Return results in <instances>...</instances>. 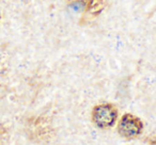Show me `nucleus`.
I'll use <instances>...</instances> for the list:
<instances>
[{
  "mask_svg": "<svg viewBox=\"0 0 156 145\" xmlns=\"http://www.w3.org/2000/svg\"><path fill=\"white\" fill-rule=\"evenodd\" d=\"M92 121L98 128H110L118 119V109L111 104H101L92 109Z\"/></svg>",
  "mask_w": 156,
  "mask_h": 145,
  "instance_id": "obj_1",
  "label": "nucleus"
},
{
  "mask_svg": "<svg viewBox=\"0 0 156 145\" xmlns=\"http://www.w3.org/2000/svg\"><path fill=\"white\" fill-rule=\"evenodd\" d=\"M143 123L139 117L126 113L121 117L118 124V132L126 139H135L142 132Z\"/></svg>",
  "mask_w": 156,
  "mask_h": 145,
  "instance_id": "obj_2",
  "label": "nucleus"
},
{
  "mask_svg": "<svg viewBox=\"0 0 156 145\" xmlns=\"http://www.w3.org/2000/svg\"><path fill=\"white\" fill-rule=\"evenodd\" d=\"M105 8H106L105 0H89V2L83 9V13L79 20V24L87 25L93 22L98 15H101Z\"/></svg>",
  "mask_w": 156,
  "mask_h": 145,
  "instance_id": "obj_3",
  "label": "nucleus"
},
{
  "mask_svg": "<svg viewBox=\"0 0 156 145\" xmlns=\"http://www.w3.org/2000/svg\"><path fill=\"white\" fill-rule=\"evenodd\" d=\"M89 2V0H67V5L72 8H81L85 9L87 3Z\"/></svg>",
  "mask_w": 156,
  "mask_h": 145,
  "instance_id": "obj_4",
  "label": "nucleus"
}]
</instances>
